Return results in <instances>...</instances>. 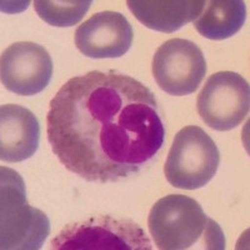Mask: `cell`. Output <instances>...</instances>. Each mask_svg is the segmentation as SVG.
Here are the masks:
<instances>
[{"instance_id":"6da1fadb","label":"cell","mask_w":250,"mask_h":250,"mask_svg":"<svg viewBox=\"0 0 250 250\" xmlns=\"http://www.w3.org/2000/svg\"><path fill=\"white\" fill-rule=\"evenodd\" d=\"M48 142L69 171L86 182L128 179L163 148V110L129 75L93 70L58 90L46 115Z\"/></svg>"},{"instance_id":"7a4b0ae2","label":"cell","mask_w":250,"mask_h":250,"mask_svg":"<svg viewBox=\"0 0 250 250\" xmlns=\"http://www.w3.org/2000/svg\"><path fill=\"white\" fill-rule=\"evenodd\" d=\"M1 171L0 248L3 250H39L50 234V222L26 202L21 176L10 168Z\"/></svg>"},{"instance_id":"3957f363","label":"cell","mask_w":250,"mask_h":250,"mask_svg":"<svg viewBox=\"0 0 250 250\" xmlns=\"http://www.w3.org/2000/svg\"><path fill=\"white\" fill-rule=\"evenodd\" d=\"M148 227L159 249L184 250L199 242L216 224L208 218L195 199L170 194L153 205Z\"/></svg>"},{"instance_id":"277c9868","label":"cell","mask_w":250,"mask_h":250,"mask_svg":"<svg viewBox=\"0 0 250 250\" xmlns=\"http://www.w3.org/2000/svg\"><path fill=\"white\" fill-rule=\"evenodd\" d=\"M219 163L220 154L214 140L200 126L189 125L174 138L164 174L174 188L195 190L213 179Z\"/></svg>"},{"instance_id":"5b68a950","label":"cell","mask_w":250,"mask_h":250,"mask_svg":"<svg viewBox=\"0 0 250 250\" xmlns=\"http://www.w3.org/2000/svg\"><path fill=\"white\" fill-rule=\"evenodd\" d=\"M54 250H151L150 239L130 219L97 215L66 225L51 239Z\"/></svg>"},{"instance_id":"8992f818","label":"cell","mask_w":250,"mask_h":250,"mask_svg":"<svg viewBox=\"0 0 250 250\" xmlns=\"http://www.w3.org/2000/svg\"><path fill=\"white\" fill-rule=\"evenodd\" d=\"M196 108L209 128L218 131L231 130L249 114V84L234 71L215 73L198 95Z\"/></svg>"},{"instance_id":"52a82bcc","label":"cell","mask_w":250,"mask_h":250,"mask_svg":"<svg viewBox=\"0 0 250 250\" xmlns=\"http://www.w3.org/2000/svg\"><path fill=\"white\" fill-rule=\"evenodd\" d=\"M207 74V60L195 43L187 39L167 40L153 58V75L162 90L185 97L199 88Z\"/></svg>"},{"instance_id":"ba28073f","label":"cell","mask_w":250,"mask_h":250,"mask_svg":"<svg viewBox=\"0 0 250 250\" xmlns=\"http://www.w3.org/2000/svg\"><path fill=\"white\" fill-rule=\"evenodd\" d=\"M53 60L44 46L19 42L1 54L0 77L3 85L17 95L31 97L49 85L53 77Z\"/></svg>"},{"instance_id":"9c48e42d","label":"cell","mask_w":250,"mask_h":250,"mask_svg":"<svg viewBox=\"0 0 250 250\" xmlns=\"http://www.w3.org/2000/svg\"><path fill=\"white\" fill-rule=\"evenodd\" d=\"M134 31L129 20L118 12L94 14L75 30L74 43L88 58H120L133 44Z\"/></svg>"},{"instance_id":"30bf717a","label":"cell","mask_w":250,"mask_h":250,"mask_svg":"<svg viewBox=\"0 0 250 250\" xmlns=\"http://www.w3.org/2000/svg\"><path fill=\"white\" fill-rule=\"evenodd\" d=\"M40 126L35 115L17 104L0 108V159L19 163L29 159L38 150Z\"/></svg>"},{"instance_id":"8fae6325","label":"cell","mask_w":250,"mask_h":250,"mask_svg":"<svg viewBox=\"0 0 250 250\" xmlns=\"http://www.w3.org/2000/svg\"><path fill=\"white\" fill-rule=\"evenodd\" d=\"M128 8L151 30L171 34L199 18L203 0H128Z\"/></svg>"},{"instance_id":"7c38bea8","label":"cell","mask_w":250,"mask_h":250,"mask_svg":"<svg viewBox=\"0 0 250 250\" xmlns=\"http://www.w3.org/2000/svg\"><path fill=\"white\" fill-rule=\"evenodd\" d=\"M245 20L247 8L242 0H211L205 1L202 14L194 20V25L207 39L224 40L235 35Z\"/></svg>"},{"instance_id":"4fadbf2b","label":"cell","mask_w":250,"mask_h":250,"mask_svg":"<svg viewBox=\"0 0 250 250\" xmlns=\"http://www.w3.org/2000/svg\"><path fill=\"white\" fill-rule=\"evenodd\" d=\"M90 0H37L35 12L45 23L53 26L65 28L78 24L88 13Z\"/></svg>"}]
</instances>
